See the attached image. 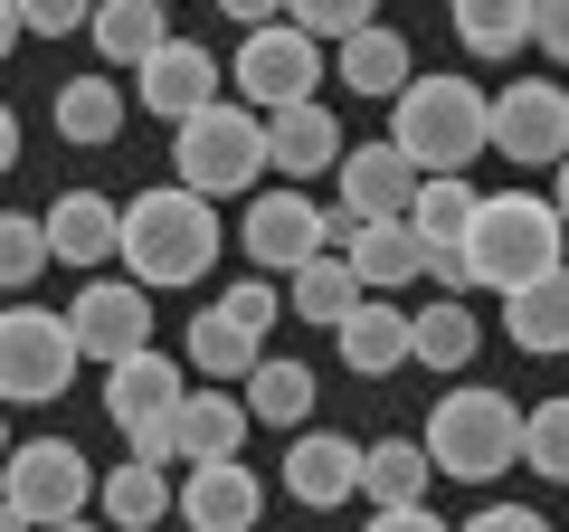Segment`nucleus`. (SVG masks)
Returning <instances> with one entry per match:
<instances>
[{
	"mask_svg": "<svg viewBox=\"0 0 569 532\" xmlns=\"http://www.w3.org/2000/svg\"><path fill=\"white\" fill-rule=\"evenodd\" d=\"M219 200H200V190L162 181V190H133L123 200V276H133L142 295H162V286H200L209 257H219Z\"/></svg>",
	"mask_w": 569,
	"mask_h": 532,
	"instance_id": "f257e3e1",
	"label": "nucleus"
},
{
	"mask_svg": "<svg viewBox=\"0 0 569 532\" xmlns=\"http://www.w3.org/2000/svg\"><path fill=\"white\" fill-rule=\"evenodd\" d=\"M389 144L427 171H466L475 152H493V96L475 77H408L389 96Z\"/></svg>",
	"mask_w": 569,
	"mask_h": 532,
	"instance_id": "f03ea898",
	"label": "nucleus"
},
{
	"mask_svg": "<svg viewBox=\"0 0 569 532\" xmlns=\"http://www.w3.org/2000/svg\"><path fill=\"white\" fill-rule=\"evenodd\" d=\"M466 266H475L485 295H512V286H531V276H550V266H569L560 209H550L541 190H485V209H475V228H466Z\"/></svg>",
	"mask_w": 569,
	"mask_h": 532,
	"instance_id": "7ed1b4c3",
	"label": "nucleus"
},
{
	"mask_svg": "<svg viewBox=\"0 0 569 532\" xmlns=\"http://www.w3.org/2000/svg\"><path fill=\"white\" fill-rule=\"evenodd\" d=\"M171 181L200 190V200H257L266 190V115H247L238 96L200 105V115L171 124Z\"/></svg>",
	"mask_w": 569,
	"mask_h": 532,
	"instance_id": "20e7f679",
	"label": "nucleus"
},
{
	"mask_svg": "<svg viewBox=\"0 0 569 532\" xmlns=\"http://www.w3.org/2000/svg\"><path fill=\"white\" fill-rule=\"evenodd\" d=\"M427 466L456 475V485H493V475L522 456V410H512V390H447L437 410H427Z\"/></svg>",
	"mask_w": 569,
	"mask_h": 532,
	"instance_id": "39448f33",
	"label": "nucleus"
},
{
	"mask_svg": "<svg viewBox=\"0 0 569 532\" xmlns=\"http://www.w3.org/2000/svg\"><path fill=\"white\" fill-rule=\"evenodd\" d=\"M77 333H67V314L29 305V295H10L0 305V410H48V400H67L77 390Z\"/></svg>",
	"mask_w": 569,
	"mask_h": 532,
	"instance_id": "423d86ee",
	"label": "nucleus"
},
{
	"mask_svg": "<svg viewBox=\"0 0 569 532\" xmlns=\"http://www.w3.org/2000/svg\"><path fill=\"white\" fill-rule=\"evenodd\" d=\"M181 400H190V381H181L171 352H133V362L104 371V418L123 428V447H133L142 466H181V456H171V418H181Z\"/></svg>",
	"mask_w": 569,
	"mask_h": 532,
	"instance_id": "0eeeda50",
	"label": "nucleus"
},
{
	"mask_svg": "<svg viewBox=\"0 0 569 532\" xmlns=\"http://www.w3.org/2000/svg\"><path fill=\"white\" fill-rule=\"evenodd\" d=\"M0 504L20 513L29 532L77 523V513L96 504V466H86V447H67V437H29V447H10V466H0Z\"/></svg>",
	"mask_w": 569,
	"mask_h": 532,
	"instance_id": "6e6552de",
	"label": "nucleus"
},
{
	"mask_svg": "<svg viewBox=\"0 0 569 532\" xmlns=\"http://www.w3.org/2000/svg\"><path fill=\"white\" fill-rule=\"evenodd\" d=\"M228 86H238L247 115H284V105H313V86H323V39H305L295 20L247 29V39H238V67H228Z\"/></svg>",
	"mask_w": 569,
	"mask_h": 532,
	"instance_id": "1a4fd4ad",
	"label": "nucleus"
},
{
	"mask_svg": "<svg viewBox=\"0 0 569 532\" xmlns=\"http://www.w3.org/2000/svg\"><path fill=\"white\" fill-rule=\"evenodd\" d=\"M67 333H77L86 362H133V352H152V295L133 286V276H86V295L67 305Z\"/></svg>",
	"mask_w": 569,
	"mask_h": 532,
	"instance_id": "9d476101",
	"label": "nucleus"
},
{
	"mask_svg": "<svg viewBox=\"0 0 569 532\" xmlns=\"http://www.w3.org/2000/svg\"><path fill=\"white\" fill-rule=\"evenodd\" d=\"M493 152H503V162H541V171H560V162H569V86H550V77H512L503 96H493Z\"/></svg>",
	"mask_w": 569,
	"mask_h": 532,
	"instance_id": "9b49d317",
	"label": "nucleus"
},
{
	"mask_svg": "<svg viewBox=\"0 0 569 532\" xmlns=\"http://www.w3.org/2000/svg\"><path fill=\"white\" fill-rule=\"evenodd\" d=\"M323 219H332V209H313L295 181H284V190H257L247 219H238V247L257 257V276H295L305 257H323V247H332Z\"/></svg>",
	"mask_w": 569,
	"mask_h": 532,
	"instance_id": "f8f14e48",
	"label": "nucleus"
},
{
	"mask_svg": "<svg viewBox=\"0 0 569 532\" xmlns=\"http://www.w3.org/2000/svg\"><path fill=\"white\" fill-rule=\"evenodd\" d=\"M323 238L351 257L361 295H399V286H418V276H427V238H418L408 219H351V209H332Z\"/></svg>",
	"mask_w": 569,
	"mask_h": 532,
	"instance_id": "ddd939ff",
	"label": "nucleus"
},
{
	"mask_svg": "<svg viewBox=\"0 0 569 532\" xmlns=\"http://www.w3.org/2000/svg\"><path fill=\"white\" fill-rule=\"evenodd\" d=\"M219 86H228V67L209 58V39H162L152 58L133 67V105H152V115H200V105H219Z\"/></svg>",
	"mask_w": 569,
	"mask_h": 532,
	"instance_id": "4468645a",
	"label": "nucleus"
},
{
	"mask_svg": "<svg viewBox=\"0 0 569 532\" xmlns=\"http://www.w3.org/2000/svg\"><path fill=\"white\" fill-rule=\"evenodd\" d=\"M284 494L305 513H342L351 494H361V437L295 428V447H284Z\"/></svg>",
	"mask_w": 569,
	"mask_h": 532,
	"instance_id": "2eb2a0df",
	"label": "nucleus"
},
{
	"mask_svg": "<svg viewBox=\"0 0 569 532\" xmlns=\"http://www.w3.org/2000/svg\"><path fill=\"white\" fill-rule=\"evenodd\" d=\"M171 513H181L190 532H257V513H266V485H257V466H190L181 485H171Z\"/></svg>",
	"mask_w": 569,
	"mask_h": 532,
	"instance_id": "dca6fc26",
	"label": "nucleus"
},
{
	"mask_svg": "<svg viewBox=\"0 0 569 532\" xmlns=\"http://www.w3.org/2000/svg\"><path fill=\"white\" fill-rule=\"evenodd\" d=\"M342 115H332L323 96L313 105H284V115H266V171H284V181L305 190L313 171H342Z\"/></svg>",
	"mask_w": 569,
	"mask_h": 532,
	"instance_id": "f3484780",
	"label": "nucleus"
},
{
	"mask_svg": "<svg viewBox=\"0 0 569 532\" xmlns=\"http://www.w3.org/2000/svg\"><path fill=\"white\" fill-rule=\"evenodd\" d=\"M332 181H342L351 219H408V200H418V162H408L389 134H380V144H361V152H342Z\"/></svg>",
	"mask_w": 569,
	"mask_h": 532,
	"instance_id": "a211bd4d",
	"label": "nucleus"
},
{
	"mask_svg": "<svg viewBox=\"0 0 569 532\" xmlns=\"http://www.w3.org/2000/svg\"><path fill=\"white\" fill-rule=\"evenodd\" d=\"M247 428H257V418H247V400L209 381V390H190L181 418H171V456H181V466H228V456L247 447Z\"/></svg>",
	"mask_w": 569,
	"mask_h": 532,
	"instance_id": "6ab92c4d",
	"label": "nucleus"
},
{
	"mask_svg": "<svg viewBox=\"0 0 569 532\" xmlns=\"http://www.w3.org/2000/svg\"><path fill=\"white\" fill-rule=\"evenodd\" d=\"M39 219H48V257L67 266H104L123 247V200H104V190H58Z\"/></svg>",
	"mask_w": 569,
	"mask_h": 532,
	"instance_id": "aec40b11",
	"label": "nucleus"
},
{
	"mask_svg": "<svg viewBox=\"0 0 569 532\" xmlns=\"http://www.w3.org/2000/svg\"><path fill=\"white\" fill-rule=\"evenodd\" d=\"M332 343H342V362L361 371V381H389V371H408V305L399 295H361V305L332 324Z\"/></svg>",
	"mask_w": 569,
	"mask_h": 532,
	"instance_id": "412c9836",
	"label": "nucleus"
},
{
	"mask_svg": "<svg viewBox=\"0 0 569 532\" xmlns=\"http://www.w3.org/2000/svg\"><path fill=\"white\" fill-rule=\"evenodd\" d=\"M503 333H512V352L569 362V266H550V276H531V286L503 295Z\"/></svg>",
	"mask_w": 569,
	"mask_h": 532,
	"instance_id": "4be33fe9",
	"label": "nucleus"
},
{
	"mask_svg": "<svg viewBox=\"0 0 569 532\" xmlns=\"http://www.w3.org/2000/svg\"><path fill=\"white\" fill-rule=\"evenodd\" d=\"M485 352V324H475L466 295H437V305H408V362L418 371H466Z\"/></svg>",
	"mask_w": 569,
	"mask_h": 532,
	"instance_id": "5701e85b",
	"label": "nucleus"
},
{
	"mask_svg": "<svg viewBox=\"0 0 569 532\" xmlns=\"http://www.w3.org/2000/svg\"><path fill=\"white\" fill-rule=\"evenodd\" d=\"M427 485H437V466H427L418 437H370V447H361V494H370V513L427 504Z\"/></svg>",
	"mask_w": 569,
	"mask_h": 532,
	"instance_id": "b1692460",
	"label": "nucleus"
},
{
	"mask_svg": "<svg viewBox=\"0 0 569 532\" xmlns=\"http://www.w3.org/2000/svg\"><path fill=\"white\" fill-rule=\"evenodd\" d=\"M86 39H96V58H104V67H142L152 48L171 39V20H162V0H96Z\"/></svg>",
	"mask_w": 569,
	"mask_h": 532,
	"instance_id": "393cba45",
	"label": "nucleus"
},
{
	"mask_svg": "<svg viewBox=\"0 0 569 532\" xmlns=\"http://www.w3.org/2000/svg\"><path fill=\"white\" fill-rule=\"evenodd\" d=\"M332 77H342L351 96H399V86L418 77V67H408V39H399V29H380V20H370L361 39H342V48H332Z\"/></svg>",
	"mask_w": 569,
	"mask_h": 532,
	"instance_id": "a878e982",
	"label": "nucleus"
},
{
	"mask_svg": "<svg viewBox=\"0 0 569 532\" xmlns=\"http://www.w3.org/2000/svg\"><path fill=\"white\" fill-rule=\"evenodd\" d=\"M257 362H266V333L257 324H238L228 305L190 314V371H209V381H247Z\"/></svg>",
	"mask_w": 569,
	"mask_h": 532,
	"instance_id": "bb28decb",
	"label": "nucleus"
},
{
	"mask_svg": "<svg viewBox=\"0 0 569 532\" xmlns=\"http://www.w3.org/2000/svg\"><path fill=\"white\" fill-rule=\"evenodd\" d=\"M96 504H104V532H152L171 513V475L142 466V456H123L114 475H96Z\"/></svg>",
	"mask_w": 569,
	"mask_h": 532,
	"instance_id": "cd10ccee",
	"label": "nucleus"
},
{
	"mask_svg": "<svg viewBox=\"0 0 569 532\" xmlns=\"http://www.w3.org/2000/svg\"><path fill=\"white\" fill-rule=\"evenodd\" d=\"M351 305H361V276H351L342 247H323V257H305L284 276V314H305V324H342Z\"/></svg>",
	"mask_w": 569,
	"mask_h": 532,
	"instance_id": "c85d7f7f",
	"label": "nucleus"
},
{
	"mask_svg": "<svg viewBox=\"0 0 569 532\" xmlns=\"http://www.w3.org/2000/svg\"><path fill=\"white\" fill-rule=\"evenodd\" d=\"M475 209H485V190H475L466 171H427V181H418V200H408V228H418L427 247H466Z\"/></svg>",
	"mask_w": 569,
	"mask_h": 532,
	"instance_id": "c756f323",
	"label": "nucleus"
},
{
	"mask_svg": "<svg viewBox=\"0 0 569 532\" xmlns=\"http://www.w3.org/2000/svg\"><path fill=\"white\" fill-rule=\"evenodd\" d=\"M247 418H257V428H305L313 418V371L266 352V362L247 371Z\"/></svg>",
	"mask_w": 569,
	"mask_h": 532,
	"instance_id": "7c9ffc66",
	"label": "nucleus"
},
{
	"mask_svg": "<svg viewBox=\"0 0 569 532\" xmlns=\"http://www.w3.org/2000/svg\"><path fill=\"white\" fill-rule=\"evenodd\" d=\"M58 134H67V144H86V152L114 144V134H123V86L114 77H67L58 86Z\"/></svg>",
	"mask_w": 569,
	"mask_h": 532,
	"instance_id": "2f4dec72",
	"label": "nucleus"
},
{
	"mask_svg": "<svg viewBox=\"0 0 569 532\" xmlns=\"http://www.w3.org/2000/svg\"><path fill=\"white\" fill-rule=\"evenodd\" d=\"M456 39L466 58H512L531 48V0H456Z\"/></svg>",
	"mask_w": 569,
	"mask_h": 532,
	"instance_id": "473e14b6",
	"label": "nucleus"
},
{
	"mask_svg": "<svg viewBox=\"0 0 569 532\" xmlns=\"http://www.w3.org/2000/svg\"><path fill=\"white\" fill-rule=\"evenodd\" d=\"M48 266V219L39 209H0V295H29Z\"/></svg>",
	"mask_w": 569,
	"mask_h": 532,
	"instance_id": "72a5a7b5",
	"label": "nucleus"
},
{
	"mask_svg": "<svg viewBox=\"0 0 569 532\" xmlns=\"http://www.w3.org/2000/svg\"><path fill=\"white\" fill-rule=\"evenodd\" d=\"M522 466L541 485H569V390L541 400V410H522Z\"/></svg>",
	"mask_w": 569,
	"mask_h": 532,
	"instance_id": "f704fd0d",
	"label": "nucleus"
},
{
	"mask_svg": "<svg viewBox=\"0 0 569 532\" xmlns=\"http://www.w3.org/2000/svg\"><path fill=\"white\" fill-rule=\"evenodd\" d=\"M370 10H380V0H284V20L305 29V39H332V48H342V39H361V29H370Z\"/></svg>",
	"mask_w": 569,
	"mask_h": 532,
	"instance_id": "c9c22d12",
	"label": "nucleus"
},
{
	"mask_svg": "<svg viewBox=\"0 0 569 532\" xmlns=\"http://www.w3.org/2000/svg\"><path fill=\"white\" fill-rule=\"evenodd\" d=\"M96 20V0H20V29L29 39H67V29Z\"/></svg>",
	"mask_w": 569,
	"mask_h": 532,
	"instance_id": "e433bc0d",
	"label": "nucleus"
},
{
	"mask_svg": "<svg viewBox=\"0 0 569 532\" xmlns=\"http://www.w3.org/2000/svg\"><path fill=\"white\" fill-rule=\"evenodd\" d=\"M531 48L569 67V0H531Z\"/></svg>",
	"mask_w": 569,
	"mask_h": 532,
	"instance_id": "4c0bfd02",
	"label": "nucleus"
},
{
	"mask_svg": "<svg viewBox=\"0 0 569 532\" xmlns=\"http://www.w3.org/2000/svg\"><path fill=\"white\" fill-rule=\"evenodd\" d=\"M427 276H437V295H475V266H466V247H427Z\"/></svg>",
	"mask_w": 569,
	"mask_h": 532,
	"instance_id": "58836bf2",
	"label": "nucleus"
},
{
	"mask_svg": "<svg viewBox=\"0 0 569 532\" xmlns=\"http://www.w3.org/2000/svg\"><path fill=\"white\" fill-rule=\"evenodd\" d=\"M456 532H550V523H541L531 504H485L475 523H456Z\"/></svg>",
	"mask_w": 569,
	"mask_h": 532,
	"instance_id": "ea45409f",
	"label": "nucleus"
},
{
	"mask_svg": "<svg viewBox=\"0 0 569 532\" xmlns=\"http://www.w3.org/2000/svg\"><path fill=\"white\" fill-rule=\"evenodd\" d=\"M361 532H456V523H437L427 504H389V513H370Z\"/></svg>",
	"mask_w": 569,
	"mask_h": 532,
	"instance_id": "a19ab883",
	"label": "nucleus"
},
{
	"mask_svg": "<svg viewBox=\"0 0 569 532\" xmlns=\"http://www.w3.org/2000/svg\"><path fill=\"white\" fill-rule=\"evenodd\" d=\"M219 10H228L238 29H276V20H284V0H219Z\"/></svg>",
	"mask_w": 569,
	"mask_h": 532,
	"instance_id": "79ce46f5",
	"label": "nucleus"
},
{
	"mask_svg": "<svg viewBox=\"0 0 569 532\" xmlns=\"http://www.w3.org/2000/svg\"><path fill=\"white\" fill-rule=\"evenodd\" d=\"M0 171H20V115L0 105Z\"/></svg>",
	"mask_w": 569,
	"mask_h": 532,
	"instance_id": "37998d69",
	"label": "nucleus"
},
{
	"mask_svg": "<svg viewBox=\"0 0 569 532\" xmlns=\"http://www.w3.org/2000/svg\"><path fill=\"white\" fill-rule=\"evenodd\" d=\"M20 39H29V29H20V0H0V58H10Z\"/></svg>",
	"mask_w": 569,
	"mask_h": 532,
	"instance_id": "c03bdc74",
	"label": "nucleus"
},
{
	"mask_svg": "<svg viewBox=\"0 0 569 532\" xmlns=\"http://www.w3.org/2000/svg\"><path fill=\"white\" fill-rule=\"evenodd\" d=\"M550 209H560V228H569V162L550 171Z\"/></svg>",
	"mask_w": 569,
	"mask_h": 532,
	"instance_id": "a18cd8bd",
	"label": "nucleus"
},
{
	"mask_svg": "<svg viewBox=\"0 0 569 532\" xmlns=\"http://www.w3.org/2000/svg\"><path fill=\"white\" fill-rule=\"evenodd\" d=\"M48 532H104V523H86V513H77V523H48Z\"/></svg>",
	"mask_w": 569,
	"mask_h": 532,
	"instance_id": "49530a36",
	"label": "nucleus"
},
{
	"mask_svg": "<svg viewBox=\"0 0 569 532\" xmlns=\"http://www.w3.org/2000/svg\"><path fill=\"white\" fill-rule=\"evenodd\" d=\"M0 532H29V523H20V513H10V504H0Z\"/></svg>",
	"mask_w": 569,
	"mask_h": 532,
	"instance_id": "de8ad7c7",
	"label": "nucleus"
},
{
	"mask_svg": "<svg viewBox=\"0 0 569 532\" xmlns=\"http://www.w3.org/2000/svg\"><path fill=\"white\" fill-rule=\"evenodd\" d=\"M0 466H10V418H0Z\"/></svg>",
	"mask_w": 569,
	"mask_h": 532,
	"instance_id": "09e8293b",
	"label": "nucleus"
},
{
	"mask_svg": "<svg viewBox=\"0 0 569 532\" xmlns=\"http://www.w3.org/2000/svg\"><path fill=\"white\" fill-rule=\"evenodd\" d=\"M162 10H171V0H162Z\"/></svg>",
	"mask_w": 569,
	"mask_h": 532,
	"instance_id": "8fccbe9b",
	"label": "nucleus"
}]
</instances>
